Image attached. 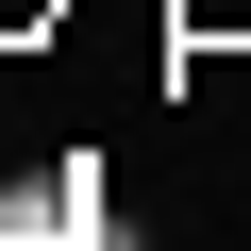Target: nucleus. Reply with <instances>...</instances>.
<instances>
[{"label":"nucleus","instance_id":"2","mask_svg":"<svg viewBox=\"0 0 251 251\" xmlns=\"http://www.w3.org/2000/svg\"><path fill=\"white\" fill-rule=\"evenodd\" d=\"M234 34H251V0H168V67L184 50H234Z\"/></svg>","mask_w":251,"mask_h":251},{"label":"nucleus","instance_id":"3","mask_svg":"<svg viewBox=\"0 0 251 251\" xmlns=\"http://www.w3.org/2000/svg\"><path fill=\"white\" fill-rule=\"evenodd\" d=\"M34 34H67V0H0V50H34Z\"/></svg>","mask_w":251,"mask_h":251},{"label":"nucleus","instance_id":"1","mask_svg":"<svg viewBox=\"0 0 251 251\" xmlns=\"http://www.w3.org/2000/svg\"><path fill=\"white\" fill-rule=\"evenodd\" d=\"M100 218H117V168H100V151H50V168L0 184V251H84Z\"/></svg>","mask_w":251,"mask_h":251},{"label":"nucleus","instance_id":"4","mask_svg":"<svg viewBox=\"0 0 251 251\" xmlns=\"http://www.w3.org/2000/svg\"><path fill=\"white\" fill-rule=\"evenodd\" d=\"M84 251H151V234H134V218H100V234H84Z\"/></svg>","mask_w":251,"mask_h":251}]
</instances>
